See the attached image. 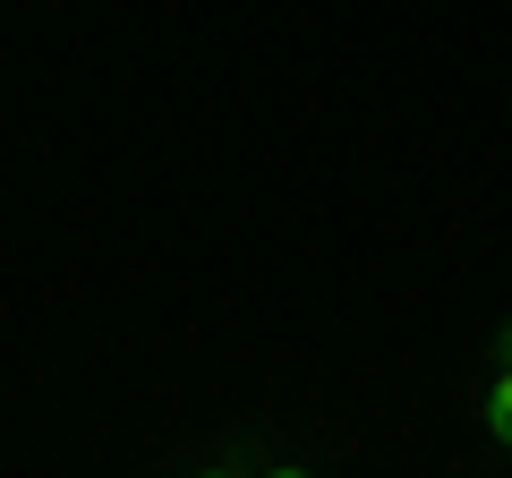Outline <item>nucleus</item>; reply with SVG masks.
<instances>
[{"label": "nucleus", "instance_id": "3", "mask_svg": "<svg viewBox=\"0 0 512 478\" xmlns=\"http://www.w3.org/2000/svg\"><path fill=\"white\" fill-rule=\"evenodd\" d=\"M274 478H308V470H274Z\"/></svg>", "mask_w": 512, "mask_h": 478}, {"label": "nucleus", "instance_id": "2", "mask_svg": "<svg viewBox=\"0 0 512 478\" xmlns=\"http://www.w3.org/2000/svg\"><path fill=\"white\" fill-rule=\"evenodd\" d=\"M495 359H504V368H512V325H504V342H495Z\"/></svg>", "mask_w": 512, "mask_h": 478}, {"label": "nucleus", "instance_id": "1", "mask_svg": "<svg viewBox=\"0 0 512 478\" xmlns=\"http://www.w3.org/2000/svg\"><path fill=\"white\" fill-rule=\"evenodd\" d=\"M487 427H495V444H512V368L495 376V393H487Z\"/></svg>", "mask_w": 512, "mask_h": 478}, {"label": "nucleus", "instance_id": "4", "mask_svg": "<svg viewBox=\"0 0 512 478\" xmlns=\"http://www.w3.org/2000/svg\"><path fill=\"white\" fill-rule=\"evenodd\" d=\"M205 478H231V470H205Z\"/></svg>", "mask_w": 512, "mask_h": 478}]
</instances>
